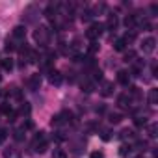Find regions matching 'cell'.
<instances>
[{"instance_id":"cell-1","label":"cell","mask_w":158,"mask_h":158,"mask_svg":"<svg viewBox=\"0 0 158 158\" xmlns=\"http://www.w3.org/2000/svg\"><path fill=\"white\" fill-rule=\"evenodd\" d=\"M102 32H104V24H101V23H93V24L88 28L86 35H88V39H91V41H97V39L102 35Z\"/></svg>"},{"instance_id":"cell-2","label":"cell","mask_w":158,"mask_h":158,"mask_svg":"<svg viewBox=\"0 0 158 158\" xmlns=\"http://www.w3.org/2000/svg\"><path fill=\"white\" fill-rule=\"evenodd\" d=\"M34 39L39 43V45H47L48 43V39H50V30L48 28H45V26H39L35 32H34Z\"/></svg>"},{"instance_id":"cell-3","label":"cell","mask_w":158,"mask_h":158,"mask_svg":"<svg viewBox=\"0 0 158 158\" xmlns=\"http://www.w3.org/2000/svg\"><path fill=\"white\" fill-rule=\"evenodd\" d=\"M32 147H34V151L35 152H45L47 149H48V141L45 139V136H43V132H39L35 138H34V143H32Z\"/></svg>"},{"instance_id":"cell-4","label":"cell","mask_w":158,"mask_h":158,"mask_svg":"<svg viewBox=\"0 0 158 158\" xmlns=\"http://www.w3.org/2000/svg\"><path fill=\"white\" fill-rule=\"evenodd\" d=\"M154 48H156V39H154V37H145V39L141 41V50H143L145 54H152Z\"/></svg>"},{"instance_id":"cell-5","label":"cell","mask_w":158,"mask_h":158,"mask_svg":"<svg viewBox=\"0 0 158 158\" xmlns=\"http://www.w3.org/2000/svg\"><path fill=\"white\" fill-rule=\"evenodd\" d=\"M28 88H30L32 91H35V89L41 88V74H39V73H37V74H32V76L28 78Z\"/></svg>"},{"instance_id":"cell-6","label":"cell","mask_w":158,"mask_h":158,"mask_svg":"<svg viewBox=\"0 0 158 158\" xmlns=\"http://www.w3.org/2000/svg\"><path fill=\"white\" fill-rule=\"evenodd\" d=\"M48 82L54 84V86H60V84L63 82L61 73H60V71H50V73H48Z\"/></svg>"},{"instance_id":"cell-7","label":"cell","mask_w":158,"mask_h":158,"mask_svg":"<svg viewBox=\"0 0 158 158\" xmlns=\"http://www.w3.org/2000/svg\"><path fill=\"white\" fill-rule=\"evenodd\" d=\"M101 95H102V97H112V95H114V82H102V86H101Z\"/></svg>"},{"instance_id":"cell-8","label":"cell","mask_w":158,"mask_h":158,"mask_svg":"<svg viewBox=\"0 0 158 158\" xmlns=\"http://www.w3.org/2000/svg\"><path fill=\"white\" fill-rule=\"evenodd\" d=\"M117 24H119L117 15H115V13H110V15H108V19H106V24H104V26H106L108 30H115V28H117Z\"/></svg>"},{"instance_id":"cell-9","label":"cell","mask_w":158,"mask_h":158,"mask_svg":"<svg viewBox=\"0 0 158 158\" xmlns=\"http://www.w3.org/2000/svg\"><path fill=\"white\" fill-rule=\"evenodd\" d=\"M128 80H130V74L128 71H117V82L123 84V86H128Z\"/></svg>"},{"instance_id":"cell-10","label":"cell","mask_w":158,"mask_h":158,"mask_svg":"<svg viewBox=\"0 0 158 158\" xmlns=\"http://www.w3.org/2000/svg\"><path fill=\"white\" fill-rule=\"evenodd\" d=\"M130 101H132V99H130L128 93H123V95L117 97V104H119L121 108H128V106H130Z\"/></svg>"},{"instance_id":"cell-11","label":"cell","mask_w":158,"mask_h":158,"mask_svg":"<svg viewBox=\"0 0 158 158\" xmlns=\"http://www.w3.org/2000/svg\"><path fill=\"white\" fill-rule=\"evenodd\" d=\"M2 156H4V158H21V152H19V149L10 147V149H4Z\"/></svg>"},{"instance_id":"cell-12","label":"cell","mask_w":158,"mask_h":158,"mask_svg":"<svg viewBox=\"0 0 158 158\" xmlns=\"http://www.w3.org/2000/svg\"><path fill=\"white\" fill-rule=\"evenodd\" d=\"M63 123H67L65 112H63V114H58V115H54V117L50 119V125H52V127H60V125H63Z\"/></svg>"},{"instance_id":"cell-13","label":"cell","mask_w":158,"mask_h":158,"mask_svg":"<svg viewBox=\"0 0 158 158\" xmlns=\"http://www.w3.org/2000/svg\"><path fill=\"white\" fill-rule=\"evenodd\" d=\"M130 154H132V145H130V143H123V145L119 147V156L127 158V156H130Z\"/></svg>"},{"instance_id":"cell-14","label":"cell","mask_w":158,"mask_h":158,"mask_svg":"<svg viewBox=\"0 0 158 158\" xmlns=\"http://www.w3.org/2000/svg\"><path fill=\"white\" fill-rule=\"evenodd\" d=\"M0 67H2L4 71H11L15 67V63H13L11 58H4V60H0Z\"/></svg>"},{"instance_id":"cell-15","label":"cell","mask_w":158,"mask_h":158,"mask_svg":"<svg viewBox=\"0 0 158 158\" xmlns=\"http://www.w3.org/2000/svg\"><path fill=\"white\" fill-rule=\"evenodd\" d=\"M24 35H26V28L24 26H15L13 28V37L15 39H24Z\"/></svg>"},{"instance_id":"cell-16","label":"cell","mask_w":158,"mask_h":158,"mask_svg":"<svg viewBox=\"0 0 158 158\" xmlns=\"http://www.w3.org/2000/svg\"><path fill=\"white\" fill-rule=\"evenodd\" d=\"M56 8H58L56 4H50V6H47V10H45V15H47L50 21H54V19H56Z\"/></svg>"},{"instance_id":"cell-17","label":"cell","mask_w":158,"mask_h":158,"mask_svg":"<svg viewBox=\"0 0 158 158\" xmlns=\"http://www.w3.org/2000/svg\"><path fill=\"white\" fill-rule=\"evenodd\" d=\"M108 121H110L112 125H117V123H121V121H123V115H121V114H117V112H112V114H108Z\"/></svg>"},{"instance_id":"cell-18","label":"cell","mask_w":158,"mask_h":158,"mask_svg":"<svg viewBox=\"0 0 158 158\" xmlns=\"http://www.w3.org/2000/svg\"><path fill=\"white\" fill-rule=\"evenodd\" d=\"M82 91H86V93H93V91H95V82H91V80L82 82Z\"/></svg>"},{"instance_id":"cell-19","label":"cell","mask_w":158,"mask_h":158,"mask_svg":"<svg viewBox=\"0 0 158 158\" xmlns=\"http://www.w3.org/2000/svg\"><path fill=\"white\" fill-rule=\"evenodd\" d=\"M136 23H138V17H136V15H127V17H125V26H127V28L136 26Z\"/></svg>"},{"instance_id":"cell-20","label":"cell","mask_w":158,"mask_h":158,"mask_svg":"<svg viewBox=\"0 0 158 158\" xmlns=\"http://www.w3.org/2000/svg\"><path fill=\"white\" fill-rule=\"evenodd\" d=\"M158 102V89H151L149 91V104H156Z\"/></svg>"},{"instance_id":"cell-21","label":"cell","mask_w":158,"mask_h":158,"mask_svg":"<svg viewBox=\"0 0 158 158\" xmlns=\"http://www.w3.org/2000/svg\"><path fill=\"white\" fill-rule=\"evenodd\" d=\"M121 39H123L125 43H132V41L136 39V32H134V30H130V32H127V34H125Z\"/></svg>"},{"instance_id":"cell-22","label":"cell","mask_w":158,"mask_h":158,"mask_svg":"<svg viewBox=\"0 0 158 158\" xmlns=\"http://www.w3.org/2000/svg\"><path fill=\"white\" fill-rule=\"evenodd\" d=\"M114 48H115V50H117V52H123V50H125V48H127V43H125V41H123V39H121V37H119V39H117V41H115V43H114Z\"/></svg>"},{"instance_id":"cell-23","label":"cell","mask_w":158,"mask_h":158,"mask_svg":"<svg viewBox=\"0 0 158 158\" xmlns=\"http://www.w3.org/2000/svg\"><path fill=\"white\" fill-rule=\"evenodd\" d=\"M97 52H99V43H97V41H91L89 47H88V54L93 56V54H97Z\"/></svg>"},{"instance_id":"cell-24","label":"cell","mask_w":158,"mask_h":158,"mask_svg":"<svg viewBox=\"0 0 158 158\" xmlns=\"http://www.w3.org/2000/svg\"><path fill=\"white\" fill-rule=\"evenodd\" d=\"M80 19H82V21H86V23H88V21H91V19H93V10H84V11H82V15H80Z\"/></svg>"},{"instance_id":"cell-25","label":"cell","mask_w":158,"mask_h":158,"mask_svg":"<svg viewBox=\"0 0 158 158\" xmlns=\"http://www.w3.org/2000/svg\"><path fill=\"white\" fill-rule=\"evenodd\" d=\"M147 132H149V136H151V138H156V132H158V125H156V123H151V125L147 127Z\"/></svg>"},{"instance_id":"cell-26","label":"cell","mask_w":158,"mask_h":158,"mask_svg":"<svg viewBox=\"0 0 158 158\" xmlns=\"http://www.w3.org/2000/svg\"><path fill=\"white\" fill-rule=\"evenodd\" d=\"M13 138H15L17 141H24V128H17V130L13 132Z\"/></svg>"},{"instance_id":"cell-27","label":"cell","mask_w":158,"mask_h":158,"mask_svg":"<svg viewBox=\"0 0 158 158\" xmlns=\"http://www.w3.org/2000/svg\"><path fill=\"white\" fill-rule=\"evenodd\" d=\"M0 112H2L4 115H10V114L13 112V108H11V106H10L8 102H4V104H0Z\"/></svg>"},{"instance_id":"cell-28","label":"cell","mask_w":158,"mask_h":158,"mask_svg":"<svg viewBox=\"0 0 158 158\" xmlns=\"http://www.w3.org/2000/svg\"><path fill=\"white\" fill-rule=\"evenodd\" d=\"M134 125H136V127H145V125H147V119L141 117V115H136V117H134Z\"/></svg>"},{"instance_id":"cell-29","label":"cell","mask_w":158,"mask_h":158,"mask_svg":"<svg viewBox=\"0 0 158 158\" xmlns=\"http://www.w3.org/2000/svg\"><path fill=\"white\" fill-rule=\"evenodd\" d=\"M134 136H136L134 130H128V128H125V130L121 132V138H123V139H132Z\"/></svg>"},{"instance_id":"cell-30","label":"cell","mask_w":158,"mask_h":158,"mask_svg":"<svg viewBox=\"0 0 158 158\" xmlns=\"http://www.w3.org/2000/svg\"><path fill=\"white\" fill-rule=\"evenodd\" d=\"M52 158H67V152H65L63 149H54Z\"/></svg>"},{"instance_id":"cell-31","label":"cell","mask_w":158,"mask_h":158,"mask_svg":"<svg viewBox=\"0 0 158 158\" xmlns=\"http://www.w3.org/2000/svg\"><path fill=\"white\" fill-rule=\"evenodd\" d=\"M136 60V52L134 50H127L125 52V61H134Z\"/></svg>"},{"instance_id":"cell-32","label":"cell","mask_w":158,"mask_h":158,"mask_svg":"<svg viewBox=\"0 0 158 158\" xmlns=\"http://www.w3.org/2000/svg\"><path fill=\"white\" fill-rule=\"evenodd\" d=\"M6 139H8V130L6 128H0V145H2Z\"/></svg>"},{"instance_id":"cell-33","label":"cell","mask_w":158,"mask_h":158,"mask_svg":"<svg viewBox=\"0 0 158 158\" xmlns=\"http://www.w3.org/2000/svg\"><path fill=\"white\" fill-rule=\"evenodd\" d=\"M15 48H17V47H15V45H13V43H11L10 39H8V43H6V47H4V50H6V52H13Z\"/></svg>"},{"instance_id":"cell-34","label":"cell","mask_w":158,"mask_h":158,"mask_svg":"<svg viewBox=\"0 0 158 158\" xmlns=\"http://www.w3.org/2000/svg\"><path fill=\"white\" fill-rule=\"evenodd\" d=\"M93 80H102V71L101 69H95L93 71Z\"/></svg>"},{"instance_id":"cell-35","label":"cell","mask_w":158,"mask_h":158,"mask_svg":"<svg viewBox=\"0 0 158 158\" xmlns=\"http://www.w3.org/2000/svg\"><path fill=\"white\" fill-rule=\"evenodd\" d=\"M110 134H112V132H110V130H106V128H104V130H102V132H101V138H102V139H104V141H108V139H110V138H112V136H110Z\"/></svg>"},{"instance_id":"cell-36","label":"cell","mask_w":158,"mask_h":158,"mask_svg":"<svg viewBox=\"0 0 158 158\" xmlns=\"http://www.w3.org/2000/svg\"><path fill=\"white\" fill-rule=\"evenodd\" d=\"M21 114H30V106H28V102H24V104L21 106Z\"/></svg>"},{"instance_id":"cell-37","label":"cell","mask_w":158,"mask_h":158,"mask_svg":"<svg viewBox=\"0 0 158 158\" xmlns=\"http://www.w3.org/2000/svg\"><path fill=\"white\" fill-rule=\"evenodd\" d=\"M91 158H104V154H102L101 151H93V152H91Z\"/></svg>"},{"instance_id":"cell-38","label":"cell","mask_w":158,"mask_h":158,"mask_svg":"<svg viewBox=\"0 0 158 158\" xmlns=\"http://www.w3.org/2000/svg\"><path fill=\"white\" fill-rule=\"evenodd\" d=\"M138 147H139L141 151H145V149H147V141H141V139H139V141H138Z\"/></svg>"},{"instance_id":"cell-39","label":"cell","mask_w":158,"mask_h":158,"mask_svg":"<svg viewBox=\"0 0 158 158\" xmlns=\"http://www.w3.org/2000/svg\"><path fill=\"white\" fill-rule=\"evenodd\" d=\"M0 80H2V76H0Z\"/></svg>"},{"instance_id":"cell-40","label":"cell","mask_w":158,"mask_h":158,"mask_svg":"<svg viewBox=\"0 0 158 158\" xmlns=\"http://www.w3.org/2000/svg\"><path fill=\"white\" fill-rule=\"evenodd\" d=\"M0 95H2V93H0Z\"/></svg>"}]
</instances>
